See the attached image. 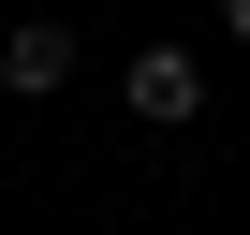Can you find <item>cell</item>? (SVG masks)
<instances>
[{
    "label": "cell",
    "mask_w": 250,
    "mask_h": 235,
    "mask_svg": "<svg viewBox=\"0 0 250 235\" xmlns=\"http://www.w3.org/2000/svg\"><path fill=\"white\" fill-rule=\"evenodd\" d=\"M118 103H133L147 133H177V118H206V59H191V44H133V74H118Z\"/></svg>",
    "instance_id": "6da1fadb"
},
{
    "label": "cell",
    "mask_w": 250,
    "mask_h": 235,
    "mask_svg": "<svg viewBox=\"0 0 250 235\" xmlns=\"http://www.w3.org/2000/svg\"><path fill=\"white\" fill-rule=\"evenodd\" d=\"M0 88H15V103H59L74 88V30L59 15H15V30H0Z\"/></svg>",
    "instance_id": "7a4b0ae2"
},
{
    "label": "cell",
    "mask_w": 250,
    "mask_h": 235,
    "mask_svg": "<svg viewBox=\"0 0 250 235\" xmlns=\"http://www.w3.org/2000/svg\"><path fill=\"white\" fill-rule=\"evenodd\" d=\"M221 30H235V44H250V0H221Z\"/></svg>",
    "instance_id": "3957f363"
}]
</instances>
